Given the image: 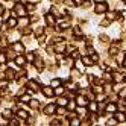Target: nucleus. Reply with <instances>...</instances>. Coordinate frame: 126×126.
Wrapping results in <instances>:
<instances>
[{"label": "nucleus", "instance_id": "1", "mask_svg": "<svg viewBox=\"0 0 126 126\" xmlns=\"http://www.w3.org/2000/svg\"><path fill=\"white\" fill-rule=\"evenodd\" d=\"M14 8H15V14H17V15L23 17V15L26 14V8H24V3H17Z\"/></svg>", "mask_w": 126, "mask_h": 126}, {"label": "nucleus", "instance_id": "2", "mask_svg": "<svg viewBox=\"0 0 126 126\" xmlns=\"http://www.w3.org/2000/svg\"><path fill=\"white\" fill-rule=\"evenodd\" d=\"M96 12H106V5H105L103 2L97 3V5H96Z\"/></svg>", "mask_w": 126, "mask_h": 126}, {"label": "nucleus", "instance_id": "3", "mask_svg": "<svg viewBox=\"0 0 126 126\" xmlns=\"http://www.w3.org/2000/svg\"><path fill=\"white\" fill-rule=\"evenodd\" d=\"M55 110H56V108H55V105H47L46 108H44V112H46L47 115H52L53 112H55Z\"/></svg>", "mask_w": 126, "mask_h": 126}, {"label": "nucleus", "instance_id": "4", "mask_svg": "<svg viewBox=\"0 0 126 126\" xmlns=\"http://www.w3.org/2000/svg\"><path fill=\"white\" fill-rule=\"evenodd\" d=\"M43 94L46 96V97L53 96V90H52V87H43Z\"/></svg>", "mask_w": 126, "mask_h": 126}, {"label": "nucleus", "instance_id": "5", "mask_svg": "<svg viewBox=\"0 0 126 126\" xmlns=\"http://www.w3.org/2000/svg\"><path fill=\"white\" fill-rule=\"evenodd\" d=\"M46 21H47V24L53 26V24H55V15H53V14H47L46 15Z\"/></svg>", "mask_w": 126, "mask_h": 126}, {"label": "nucleus", "instance_id": "6", "mask_svg": "<svg viewBox=\"0 0 126 126\" xmlns=\"http://www.w3.org/2000/svg\"><path fill=\"white\" fill-rule=\"evenodd\" d=\"M76 103H78L79 106H85V105H87L88 102H87V99H85V97H82V96H79V97L76 99Z\"/></svg>", "mask_w": 126, "mask_h": 126}, {"label": "nucleus", "instance_id": "7", "mask_svg": "<svg viewBox=\"0 0 126 126\" xmlns=\"http://www.w3.org/2000/svg\"><path fill=\"white\" fill-rule=\"evenodd\" d=\"M115 18H119V14H117V12H108V14H106V20L112 21V20H115Z\"/></svg>", "mask_w": 126, "mask_h": 126}, {"label": "nucleus", "instance_id": "8", "mask_svg": "<svg viewBox=\"0 0 126 126\" xmlns=\"http://www.w3.org/2000/svg\"><path fill=\"white\" fill-rule=\"evenodd\" d=\"M82 62H84V65H87V67H91V65L94 64V62H93V59H91V58H87V56H84Z\"/></svg>", "mask_w": 126, "mask_h": 126}, {"label": "nucleus", "instance_id": "9", "mask_svg": "<svg viewBox=\"0 0 126 126\" xmlns=\"http://www.w3.org/2000/svg\"><path fill=\"white\" fill-rule=\"evenodd\" d=\"M2 115H3V119H6V120H9L11 117H12V111H11V110H5V111L2 112Z\"/></svg>", "mask_w": 126, "mask_h": 126}, {"label": "nucleus", "instance_id": "10", "mask_svg": "<svg viewBox=\"0 0 126 126\" xmlns=\"http://www.w3.org/2000/svg\"><path fill=\"white\" fill-rule=\"evenodd\" d=\"M17 115H18L20 119L26 120V119H28V111H23V110H20V111H17Z\"/></svg>", "mask_w": 126, "mask_h": 126}, {"label": "nucleus", "instance_id": "11", "mask_svg": "<svg viewBox=\"0 0 126 126\" xmlns=\"http://www.w3.org/2000/svg\"><path fill=\"white\" fill-rule=\"evenodd\" d=\"M14 50H17L18 53H20V52H23V50H24L23 44H21V43H15V44H14Z\"/></svg>", "mask_w": 126, "mask_h": 126}, {"label": "nucleus", "instance_id": "12", "mask_svg": "<svg viewBox=\"0 0 126 126\" xmlns=\"http://www.w3.org/2000/svg\"><path fill=\"white\" fill-rule=\"evenodd\" d=\"M15 62H17V65H20V67H23L24 65V58L23 56H17V59H15Z\"/></svg>", "mask_w": 126, "mask_h": 126}, {"label": "nucleus", "instance_id": "13", "mask_svg": "<svg viewBox=\"0 0 126 126\" xmlns=\"http://www.w3.org/2000/svg\"><path fill=\"white\" fill-rule=\"evenodd\" d=\"M8 26H9V28H15V26H18V21H17L15 18H9V21H8Z\"/></svg>", "mask_w": 126, "mask_h": 126}, {"label": "nucleus", "instance_id": "14", "mask_svg": "<svg viewBox=\"0 0 126 126\" xmlns=\"http://www.w3.org/2000/svg\"><path fill=\"white\" fill-rule=\"evenodd\" d=\"M115 119H117V122H125L126 120V115L123 112H120V114H115Z\"/></svg>", "mask_w": 126, "mask_h": 126}, {"label": "nucleus", "instance_id": "15", "mask_svg": "<svg viewBox=\"0 0 126 126\" xmlns=\"http://www.w3.org/2000/svg\"><path fill=\"white\" fill-rule=\"evenodd\" d=\"M35 67H37L38 70H43V67H44L43 61H41V59H35Z\"/></svg>", "mask_w": 126, "mask_h": 126}, {"label": "nucleus", "instance_id": "16", "mask_svg": "<svg viewBox=\"0 0 126 126\" xmlns=\"http://www.w3.org/2000/svg\"><path fill=\"white\" fill-rule=\"evenodd\" d=\"M59 106H65L68 102H67V99H64V97H61V99H58V102H56Z\"/></svg>", "mask_w": 126, "mask_h": 126}, {"label": "nucleus", "instance_id": "17", "mask_svg": "<svg viewBox=\"0 0 126 126\" xmlns=\"http://www.w3.org/2000/svg\"><path fill=\"white\" fill-rule=\"evenodd\" d=\"M115 110H117V108H115L114 103H111V105H108V106H106V111H108V112H115Z\"/></svg>", "mask_w": 126, "mask_h": 126}, {"label": "nucleus", "instance_id": "18", "mask_svg": "<svg viewBox=\"0 0 126 126\" xmlns=\"http://www.w3.org/2000/svg\"><path fill=\"white\" fill-rule=\"evenodd\" d=\"M50 85L56 88V87H59V85H61V80H59V79H53L52 82H50Z\"/></svg>", "mask_w": 126, "mask_h": 126}, {"label": "nucleus", "instance_id": "19", "mask_svg": "<svg viewBox=\"0 0 126 126\" xmlns=\"http://www.w3.org/2000/svg\"><path fill=\"white\" fill-rule=\"evenodd\" d=\"M64 50H65V46H64V44H58V46H56V52H58V53H62Z\"/></svg>", "mask_w": 126, "mask_h": 126}, {"label": "nucleus", "instance_id": "20", "mask_svg": "<svg viewBox=\"0 0 126 126\" xmlns=\"http://www.w3.org/2000/svg\"><path fill=\"white\" fill-rule=\"evenodd\" d=\"M6 62V55H5V52H0V64H5Z\"/></svg>", "mask_w": 126, "mask_h": 126}, {"label": "nucleus", "instance_id": "21", "mask_svg": "<svg viewBox=\"0 0 126 126\" xmlns=\"http://www.w3.org/2000/svg\"><path fill=\"white\" fill-rule=\"evenodd\" d=\"M114 80H115V82H122V80H123V76L119 75V73H115V75H114Z\"/></svg>", "mask_w": 126, "mask_h": 126}, {"label": "nucleus", "instance_id": "22", "mask_svg": "<svg viewBox=\"0 0 126 126\" xmlns=\"http://www.w3.org/2000/svg\"><path fill=\"white\" fill-rule=\"evenodd\" d=\"M18 24H20V26H23V24H29V20H28V18H23V17H21V18L18 20Z\"/></svg>", "mask_w": 126, "mask_h": 126}, {"label": "nucleus", "instance_id": "23", "mask_svg": "<svg viewBox=\"0 0 126 126\" xmlns=\"http://www.w3.org/2000/svg\"><path fill=\"white\" fill-rule=\"evenodd\" d=\"M97 110V105L94 103V102H91V103H90V111H91V112H94Z\"/></svg>", "mask_w": 126, "mask_h": 126}, {"label": "nucleus", "instance_id": "24", "mask_svg": "<svg viewBox=\"0 0 126 126\" xmlns=\"http://www.w3.org/2000/svg\"><path fill=\"white\" fill-rule=\"evenodd\" d=\"M21 102L29 103V102H31V97H29V96H23V97H21Z\"/></svg>", "mask_w": 126, "mask_h": 126}, {"label": "nucleus", "instance_id": "25", "mask_svg": "<svg viewBox=\"0 0 126 126\" xmlns=\"http://www.w3.org/2000/svg\"><path fill=\"white\" fill-rule=\"evenodd\" d=\"M56 111H58V114H59V115H64V114H65V108H64V106H62V108H58Z\"/></svg>", "mask_w": 126, "mask_h": 126}, {"label": "nucleus", "instance_id": "26", "mask_svg": "<svg viewBox=\"0 0 126 126\" xmlns=\"http://www.w3.org/2000/svg\"><path fill=\"white\" fill-rule=\"evenodd\" d=\"M29 105H31V108H38V102L37 100H31Z\"/></svg>", "mask_w": 126, "mask_h": 126}, {"label": "nucleus", "instance_id": "27", "mask_svg": "<svg viewBox=\"0 0 126 126\" xmlns=\"http://www.w3.org/2000/svg\"><path fill=\"white\" fill-rule=\"evenodd\" d=\"M70 125H73V126H78V125H80V122H79L78 119H71V122H70Z\"/></svg>", "mask_w": 126, "mask_h": 126}, {"label": "nucleus", "instance_id": "28", "mask_svg": "<svg viewBox=\"0 0 126 126\" xmlns=\"http://www.w3.org/2000/svg\"><path fill=\"white\" fill-rule=\"evenodd\" d=\"M71 76H75V78H79V76H80V73H79L78 70H71Z\"/></svg>", "mask_w": 126, "mask_h": 126}, {"label": "nucleus", "instance_id": "29", "mask_svg": "<svg viewBox=\"0 0 126 126\" xmlns=\"http://www.w3.org/2000/svg\"><path fill=\"white\" fill-rule=\"evenodd\" d=\"M106 125H111V126H112V125H117V119H110Z\"/></svg>", "mask_w": 126, "mask_h": 126}, {"label": "nucleus", "instance_id": "30", "mask_svg": "<svg viewBox=\"0 0 126 126\" xmlns=\"http://www.w3.org/2000/svg\"><path fill=\"white\" fill-rule=\"evenodd\" d=\"M28 61H29V62H32V61H35V56L32 55V53H28Z\"/></svg>", "mask_w": 126, "mask_h": 126}, {"label": "nucleus", "instance_id": "31", "mask_svg": "<svg viewBox=\"0 0 126 126\" xmlns=\"http://www.w3.org/2000/svg\"><path fill=\"white\" fill-rule=\"evenodd\" d=\"M55 93H56V94H62V93H64V88H58V87H56Z\"/></svg>", "mask_w": 126, "mask_h": 126}, {"label": "nucleus", "instance_id": "32", "mask_svg": "<svg viewBox=\"0 0 126 126\" xmlns=\"http://www.w3.org/2000/svg\"><path fill=\"white\" fill-rule=\"evenodd\" d=\"M23 33H24V35L31 33V28H24V29H23Z\"/></svg>", "mask_w": 126, "mask_h": 126}, {"label": "nucleus", "instance_id": "33", "mask_svg": "<svg viewBox=\"0 0 126 126\" xmlns=\"http://www.w3.org/2000/svg\"><path fill=\"white\" fill-rule=\"evenodd\" d=\"M35 33H37V35H41V33H43V28H38V29H35Z\"/></svg>", "mask_w": 126, "mask_h": 126}, {"label": "nucleus", "instance_id": "34", "mask_svg": "<svg viewBox=\"0 0 126 126\" xmlns=\"http://www.w3.org/2000/svg\"><path fill=\"white\" fill-rule=\"evenodd\" d=\"M46 50H47V53H49V55H52V53H53V49H52V47H47Z\"/></svg>", "mask_w": 126, "mask_h": 126}, {"label": "nucleus", "instance_id": "35", "mask_svg": "<svg viewBox=\"0 0 126 126\" xmlns=\"http://www.w3.org/2000/svg\"><path fill=\"white\" fill-rule=\"evenodd\" d=\"M91 59H93V62H94V61H97V59H99V56H97V55H93V56H91Z\"/></svg>", "mask_w": 126, "mask_h": 126}, {"label": "nucleus", "instance_id": "36", "mask_svg": "<svg viewBox=\"0 0 126 126\" xmlns=\"http://www.w3.org/2000/svg\"><path fill=\"white\" fill-rule=\"evenodd\" d=\"M120 96H122V97H123V96H126V88H125V90H123V91L120 93Z\"/></svg>", "mask_w": 126, "mask_h": 126}, {"label": "nucleus", "instance_id": "37", "mask_svg": "<svg viewBox=\"0 0 126 126\" xmlns=\"http://www.w3.org/2000/svg\"><path fill=\"white\" fill-rule=\"evenodd\" d=\"M2 12H3V6L0 5V15H2Z\"/></svg>", "mask_w": 126, "mask_h": 126}, {"label": "nucleus", "instance_id": "38", "mask_svg": "<svg viewBox=\"0 0 126 126\" xmlns=\"http://www.w3.org/2000/svg\"><path fill=\"white\" fill-rule=\"evenodd\" d=\"M100 2H105V0H96V3H100Z\"/></svg>", "mask_w": 126, "mask_h": 126}, {"label": "nucleus", "instance_id": "39", "mask_svg": "<svg viewBox=\"0 0 126 126\" xmlns=\"http://www.w3.org/2000/svg\"><path fill=\"white\" fill-rule=\"evenodd\" d=\"M123 65L126 67V56H125V61H123Z\"/></svg>", "mask_w": 126, "mask_h": 126}]
</instances>
